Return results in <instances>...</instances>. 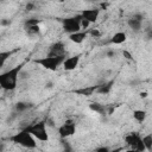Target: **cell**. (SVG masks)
I'll return each instance as SVG.
<instances>
[{"instance_id": "obj_4", "label": "cell", "mask_w": 152, "mask_h": 152, "mask_svg": "<svg viewBox=\"0 0 152 152\" xmlns=\"http://www.w3.org/2000/svg\"><path fill=\"white\" fill-rule=\"evenodd\" d=\"M26 129L40 142H46L49 141V132H48V122L45 120L38 121L36 124L28 125Z\"/></svg>"}, {"instance_id": "obj_24", "label": "cell", "mask_w": 152, "mask_h": 152, "mask_svg": "<svg viewBox=\"0 0 152 152\" xmlns=\"http://www.w3.org/2000/svg\"><path fill=\"white\" fill-rule=\"evenodd\" d=\"M34 7H36V6H34L33 2H27L26 6H25V10H26V11H33Z\"/></svg>"}, {"instance_id": "obj_1", "label": "cell", "mask_w": 152, "mask_h": 152, "mask_svg": "<svg viewBox=\"0 0 152 152\" xmlns=\"http://www.w3.org/2000/svg\"><path fill=\"white\" fill-rule=\"evenodd\" d=\"M24 64H18L13 68H10L8 70L4 71L0 75V87L2 90L6 91H12L17 88L18 86V80H19V75L23 70Z\"/></svg>"}, {"instance_id": "obj_28", "label": "cell", "mask_w": 152, "mask_h": 152, "mask_svg": "<svg viewBox=\"0 0 152 152\" xmlns=\"http://www.w3.org/2000/svg\"><path fill=\"white\" fill-rule=\"evenodd\" d=\"M65 0H58V2H64Z\"/></svg>"}, {"instance_id": "obj_9", "label": "cell", "mask_w": 152, "mask_h": 152, "mask_svg": "<svg viewBox=\"0 0 152 152\" xmlns=\"http://www.w3.org/2000/svg\"><path fill=\"white\" fill-rule=\"evenodd\" d=\"M80 62H81V55H74L70 57H65L62 66L65 71H72L78 66Z\"/></svg>"}, {"instance_id": "obj_22", "label": "cell", "mask_w": 152, "mask_h": 152, "mask_svg": "<svg viewBox=\"0 0 152 152\" xmlns=\"http://www.w3.org/2000/svg\"><path fill=\"white\" fill-rule=\"evenodd\" d=\"M42 23V19H37V18H31V19H27L25 21V26L26 25H38Z\"/></svg>"}, {"instance_id": "obj_12", "label": "cell", "mask_w": 152, "mask_h": 152, "mask_svg": "<svg viewBox=\"0 0 152 152\" xmlns=\"http://www.w3.org/2000/svg\"><path fill=\"white\" fill-rule=\"evenodd\" d=\"M125 142L132 148V150H135V145L137 142L141 139V135L138 133V132H129L125 135Z\"/></svg>"}, {"instance_id": "obj_11", "label": "cell", "mask_w": 152, "mask_h": 152, "mask_svg": "<svg viewBox=\"0 0 152 152\" xmlns=\"http://www.w3.org/2000/svg\"><path fill=\"white\" fill-rule=\"evenodd\" d=\"M88 36H89V34H88V31L81 30V31H78V32L68 34V39H69L71 43H74V44H82V43L87 39Z\"/></svg>"}, {"instance_id": "obj_20", "label": "cell", "mask_w": 152, "mask_h": 152, "mask_svg": "<svg viewBox=\"0 0 152 152\" xmlns=\"http://www.w3.org/2000/svg\"><path fill=\"white\" fill-rule=\"evenodd\" d=\"M30 107H31V106H30V103L20 101V102H18V103L15 104V110H17V112H19V113H23V112L27 110Z\"/></svg>"}, {"instance_id": "obj_15", "label": "cell", "mask_w": 152, "mask_h": 152, "mask_svg": "<svg viewBox=\"0 0 152 152\" xmlns=\"http://www.w3.org/2000/svg\"><path fill=\"white\" fill-rule=\"evenodd\" d=\"M99 88V86H93V87H84V88H81V89H77L76 93L80 94V95H83V96H90L93 95L94 91H96Z\"/></svg>"}, {"instance_id": "obj_17", "label": "cell", "mask_w": 152, "mask_h": 152, "mask_svg": "<svg viewBox=\"0 0 152 152\" xmlns=\"http://www.w3.org/2000/svg\"><path fill=\"white\" fill-rule=\"evenodd\" d=\"M89 109L93 110V112H95V113L101 114V113H103V112L106 110V107H104L103 104L97 103V102H91V103L89 104Z\"/></svg>"}, {"instance_id": "obj_3", "label": "cell", "mask_w": 152, "mask_h": 152, "mask_svg": "<svg viewBox=\"0 0 152 152\" xmlns=\"http://www.w3.org/2000/svg\"><path fill=\"white\" fill-rule=\"evenodd\" d=\"M65 59V56H44L40 58H33V62L38 65H40L42 68L49 70V71H56L58 69V66H61L63 64Z\"/></svg>"}, {"instance_id": "obj_18", "label": "cell", "mask_w": 152, "mask_h": 152, "mask_svg": "<svg viewBox=\"0 0 152 152\" xmlns=\"http://www.w3.org/2000/svg\"><path fill=\"white\" fill-rule=\"evenodd\" d=\"M112 84H113V82H109V83H106V84H101V86H99L96 91L100 93V94H108L110 91V89H112Z\"/></svg>"}, {"instance_id": "obj_6", "label": "cell", "mask_w": 152, "mask_h": 152, "mask_svg": "<svg viewBox=\"0 0 152 152\" xmlns=\"http://www.w3.org/2000/svg\"><path fill=\"white\" fill-rule=\"evenodd\" d=\"M76 122L72 120V119H66L57 129L58 132V135L59 138L62 139H66V138H70L72 137L75 133H76Z\"/></svg>"}, {"instance_id": "obj_19", "label": "cell", "mask_w": 152, "mask_h": 152, "mask_svg": "<svg viewBox=\"0 0 152 152\" xmlns=\"http://www.w3.org/2000/svg\"><path fill=\"white\" fill-rule=\"evenodd\" d=\"M141 138H142V141H144V144L146 146V150L147 151H151L152 150V134L151 133L150 134H145Z\"/></svg>"}, {"instance_id": "obj_26", "label": "cell", "mask_w": 152, "mask_h": 152, "mask_svg": "<svg viewBox=\"0 0 152 152\" xmlns=\"http://www.w3.org/2000/svg\"><path fill=\"white\" fill-rule=\"evenodd\" d=\"M139 97H140V99H147V97H148V93L145 91V90H144V91H140V93H139Z\"/></svg>"}, {"instance_id": "obj_7", "label": "cell", "mask_w": 152, "mask_h": 152, "mask_svg": "<svg viewBox=\"0 0 152 152\" xmlns=\"http://www.w3.org/2000/svg\"><path fill=\"white\" fill-rule=\"evenodd\" d=\"M142 20H144V15L140 13H135L127 19V26L133 32H140L142 30Z\"/></svg>"}, {"instance_id": "obj_8", "label": "cell", "mask_w": 152, "mask_h": 152, "mask_svg": "<svg viewBox=\"0 0 152 152\" xmlns=\"http://www.w3.org/2000/svg\"><path fill=\"white\" fill-rule=\"evenodd\" d=\"M100 13H101V10L97 8V7H94V8H86V10H82L81 11V15L82 18H84L86 20H88L90 24H95L100 17Z\"/></svg>"}, {"instance_id": "obj_5", "label": "cell", "mask_w": 152, "mask_h": 152, "mask_svg": "<svg viewBox=\"0 0 152 152\" xmlns=\"http://www.w3.org/2000/svg\"><path fill=\"white\" fill-rule=\"evenodd\" d=\"M81 20H82L81 13L76 14V15H72V17H68V18L62 19V27H63L64 32H66L68 34H71V33L81 31L82 30Z\"/></svg>"}, {"instance_id": "obj_2", "label": "cell", "mask_w": 152, "mask_h": 152, "mask_svg": "<svg viewBox=\"0 0 152 152\" xmlns=\"http://www.w3.org/2000/svg\"><path fill=\"white\" fill-rule=\"evenodd\" d=\"M10 140L12 142L17 144V145H20V146H23L25 148H30V150L37 148V146H38V144H37L38 140L26 128L19 131L18 133H15L13 135H11L10 137Z\"/></svg>"}, {"instance_id": "obj_23", "label": "cell", "mask_w": 152, "mask_h": 152, "mask_svg": "<svg viewBox=\"0 0 152 152\" xmlns=\"http://www.w3.org/2000/svg\"><path fill=\"white\" fill-rule=\"evenodd\" d=\"M90 25H91V24H90L88 20H86L84 18H82V20H81V27H82V30H86V28H88Z\"/></svg>"}, {"instance_id": "obj_30", "label": "cell", "mask_w": 152, "mask_h": 152, "mask_svg": "<svg viewBox=\"0 0 152 152\" xmlns=\"http://www.w3.org/2000/svg\"><path fill=\"white\" fill-rule=\"evenodd\" d=\"M90 1H95V0H90Z\"/></svg>"}, {"instance_id": "obj_29", "label": "cell", "mask_w": 152, "mask_h": 152, "mask_svg": "<svg viewBox=\"0 0 152 152\" xmlns=\"http://www.w3.org/2000/svg\"><path fill=\"white\" fill-rule=\"evenodd\" d=\"M151 96H152V91H151Z\"/></svg>"}, {"instance_id": "obj_13", "label": "cell", "mask_w": 152, "mask_h": 152, "mask_svg": "<svg viewBox=\"0 0 152 152\" xmlns=\"http://www.w3.org/2000/svg\"><path fill=\"white\" fill-rule=\"evenodd\" d=\"M126 40H127V33H126L125 31H118V32H115V33L112 36L109 43L113 44V45H121V44H124Z\"/></svg>"}, {"instance_id": "obj_16", "label": "cell", "mask_w": 152, "mask_h": 152, "mask_svg": "<svg viewBox=\"0 0 152 152\" xmlns=\"http://www.w3.org/2000/svg\"><path fill=\"white\" fill-rule=\"evenodd\" d=\"M25 31L28 36H38L40 33V26L38 25H26L25 26Z\"/></svg>"}, {"instance_id": "obj_27", "label": "cell", "mask_w": 152, "mask_h": 152, "mask_svg": "<svg viewBox=\"0 0 152 152\" xmlns=\"http://www.w3.org/2000/svg\"><path fill=\"white\" fill-rule=\"evenodd\" d=\"M107 150H108L107 147H101V148H97L96 151H107Z\"/></svg>"}, {"instance_id": "obj_10", "label": "cell", "mask_w": 152, "mask_h": 152, "mask_svg": "<svg viewBox=\"0 0 152 152\" xmlns=\"http://www.w3.org/2000/svg\"><path fill=\"white\" fill-rule=\"evenodd\" d=\"M48 55L49 56H65V45H64V43L58 40V42H55L53 44H51L49 46Z\"/></svg>"}, {"instance_id": "obj_21", "label": "cell", "mask_w": 152, "mask_h": 152, "mask_svg": "<svg viewBox=\"0 0 152 152\" xmlns=\"http://www.w3.org/2000/svg\"><path fill=\"white\" fill-rule=\"evenodd\" d=\"M88 34L91 36L93 38H99L101 36V31L99 28H90V30H88Z\"/></svg>"}, {"instance_id": "obj_25", "label": "cell", "mask_w": 152, "mask_h": 152, "mask_svg": "<svg viewBox=\"0 0 152 152\" xmlns=\"http://www.w3.org/2000/svg\"><path fill=\"white\" fill-rule=\"evenodd\" d=\"M122 55H124V57L126 58V59H131V61H133V57H132V55L127 51V50H124L122 51Z\"/></svg>"}, {"instance_id": "obj_14", "label": "cell", "mask_w": 152, "mask_h": 152, "mask_svg": "<svg viewBox=\"0 0 152 152\" xmlns=\"http://www.w3.org/2000/svg\"><path fill=\"white\" fill-rule=\"evenodd\" d=\"M132 116L138 124H142L147 118V112L145 109H134L132 112Z\"/></svg>"}]
</instances>
